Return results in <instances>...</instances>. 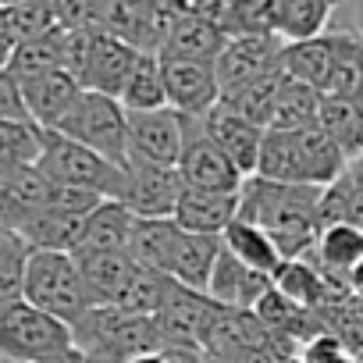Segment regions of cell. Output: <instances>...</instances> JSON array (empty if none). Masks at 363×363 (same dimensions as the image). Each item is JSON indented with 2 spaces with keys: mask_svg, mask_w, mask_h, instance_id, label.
<instances>
[{
  "mask_svg": "<svg viewBox=\"0 0 363 363\" xmlns=\"http://www.w3.org/2000/svg\"><path fill=\"white\" fill-rule=\"evenodd\" d=\"M320 193L324 189L278 186L253 174L239 189V221L264 228L285 264L306 260L320 239Z\"/></svg>",
  "mask_w": 363,
  "mask_h": 363,
  "instance_id": "obj_1",
  "label": "cell"
},
{
  "mask_svg": "<svg viewBox=\"0 0 363 363\" xmlns=\"http://www.w3.org/2000/svg\"><path fill=\"white\" fill-rule=\"evenodd\" d=\"M345 153L320 132H267L260 150L257 178L278 182V186H313L328 189L331 182L345 171Z\"/></svg>",
  "mask_w": 363,
  "mask_h": 363,
  "instance_id": "obj_2",
  "label": "cell"
},
{
  "mask_svg": "<svg viewBox=\"0 0 363 363\" xmlns=\"http://www.w3.org/2000/svg\"><path fill=\"white\" fill-rule=\"evenodd\" d=\"M75 335L65 320L18 299L0 306V359L8 363H65L72 359Z\"/></svg>",
  "mask_w": 363,
  "mask_h": 363,
  "instance_id": "obj_3",
  "label": "cell"
},
{
  "mask_svg": "<svg viewBox=\"0 0 363 363\" xmlns=\"http://www.w3.org/2000/svg\"><path fill=\"white\" fill-rule=\"evenodd\" d=\"M22 299L33 303L36 310H43V313L65 320L68 328H75V324L93 310L89 289H86L82 271H79V260H75L72 253H43V250H33V253H29V264H26Z\"/></svg>",
  "mask_w": 363,
  "mask_h": 363,
  "instance_id": "obj_4",
  "label": "cell"
},
{
  "mask_svg": "<svg viewBox=\"0 0 363 363\" xmlns=\"http://www.w3.org/2000/svg\"><path fill=\"white\" fill-rule=\"evenodd\" d=\"M36 171L43 178H50L54 186L86 189L100 200H121L125 178H128V167H118V164L104 160L100 153H93V150H86L57 132H47Z\"/></svg>",
  "mask_w": 363,
  "mask_h": 363,
  "instance_id": "obj_5",
  "label": "cell"
},
{
  "mask_svg": "<svg viewBox=\"0 0 363 363\" xmlns=\"http://www.w3.org/2000/svg\"><path fill=\"white\" fill-rule=\"evenodd\" d=\"M75 349L79 352H104L121 363L143 356V352H164L167 342L153 317H135L114 306H93L75 328Z\"/></svg>",
  "mask_w": 363,
  "mask_h": 363,
  "instance_id": "obj_6",
  "label": "cell"
},
{
  "mask_svg": "<svg viewBox=\"0 0 363 363\" xmlns=\"http://www.w3.org/2000/svg\"><path fill=\"white\" fill-rule=\"evenodd\" d=\"M54 132L100 153L104 160L118 167H128V111L114 96L82 89V96L75 100V107L61 118Z\"/></svg>",
  "mask_w": 363,
  "mask_h": 363,
  "instance_id": "obj_7",
  "label": "cell"
},
{
  "mask_svg": "<svg viewBox=\"0 0 363 363\" xmlns=\"http://www.w3.org/2000/svg\"><path fill=\"white\" fill-rule=\"evenodd\" d=\"M182 125H186L182 157H178L182 182L193 189H211V193H239L246 178L235 171V164L214 143V135L207 132V121L203 118H182Z\"/></svg>",
  "mask_w": 363,
  "mask_h": 363,
  "instance_id": "obj_8",
  "label": "cell"
},
{
  "mask_svg": "<svg viewBox=\"0 0 363 363\" xmlns=\"http://www.w3.org/2000/svg\"><path fill=\"white\" fill-rule=\"evenodd\" d=\"M221 313H225V306H218L211 296L171 281L167 299H164V306H160V313L153 320H157V328H160L167 345L200 349L203 352V342H207V335H211V328H214V320Z\"/></svg>",
  "mask_w": 363,
  "mask_h": 363,
  "instance_id": "obj_9",
  "label": "cell"
},
{
  "mask_svg": "<svg viewBox=\"0 0 363 363\" xmlns=\"http://www.w3.org/2000/svg\"><path fill=\"white\" fill-rule=\"evenodd\" d=\"M182 139H186V125L171 107L128 114V167H178Z\"/></svg>",
  "mask_w": 363,
  "mask_h": 363,
  "instance_id": "obj_10",
  "label": "cell"
},
{
  "mask_svg": "<svg viewBox=\"0 0 363 363\" xmlns=\"http://www.w3.org/2000/svg\"><path fill=\"white\" fill-rule=\"evenodd\" d=\"M160 75L167 89V107L182 118H207L221 104V82L214 65L160 57Z\"/></svg>",
  "mask_w": 363,
  "mask_h": 363,
  "instance_id": "obj_11",
  "label": "cell"
},
{
  "mask_svg": "<svg viewBox=\"0 0 363 363\" xmlns=\"http://www.w3.org/2000/svg\"><path fill=\"white\" fill-rule=\"evenodd\" d=\"M281 54L285 43L271 33L264 36H242V40H228V47L218 57V82H221V96L232 89H242L257 79L278 75L281 72Z\"/></svg>",
  "mask_w": 363,
  "mask_h": 363,
  "instance_id": "obj_12",
  "label": "cell"
},
{
  "mask_svg": "<svg viewBox=\"0 0 363 363\" xmlns=\"http://www.w3.org/2000/svg\"><path fill=\"white\" fill-rule=\"evenodd\" d=\"M182 182L178 167H128L125 189H121V207H128L143 221H174L178 200H182Z\"/></svg>",
  "mask_w": 363,
  "mask_h": 363,
  "instance_id": "obj_13",
  "label": "cell"
},
{
  "mask_svg": "<svg viewBox=\"0 0 363 363\" xmlns=\"http://www.w3.org/2000/svg\"><path fill=\"white\" fill-rule=\"evenodd\" d=\"M274 292V278L260 274V271H250L246 264H239L228 250H221V260L214 267V278H211V289L207 296L225 306V310H239V313H257V306Z\"/></svg>",
  "mask_w": 363,
  "mask_h": 363,
  "instance_id": "obj_14",
  "label": "cell"
},
{
  "mask_svg": "<svg viewBox=\"0 0 363 363\" xmlns=\"http://www.w3.org/2000/svg\"><path fill=\"white\" fill-rule=\"evenodd\" d=\"M139 57H143V54H139L135 47H128L125 40L107 36V33H96L93 50H89V65H86V72H82V89L104 93V96H114V100H118Z\"/></svg>",
  "mask_w": 363,
  "mask_h": 363,
  "instance_id": "obj_15",
  "label": "cell"
},
{
  "mask_svg": "<svg viewBox=\"0 0 363 363\" xmlns=\"http://www.w3.org/2000/svg\"><path fill=\"white\" fill-rule=\"evenodd\" d=\"M50 200V178L36 167L0 174V232L18 235L33 214H40Z\"/></svg>",
  "mask_w": 363,
  "mask_h": 363,
  "instance_id": "obj_16",
  "label": "cell"
},
{
  "mask_svg": "<svg viewBox=\"0 0 363 363\" xmlns=\"http://www.w3.org/2000/svg\"><path fill=\"white\" fill-rule=\"evenodd\" d=\"M239 221V193H211L186 186L174 211V225L196 235H225L228 225Z\"/></svg>",
  "mask_w": 363,
  "mask_h": 363,
  "instance_id": "obj_17",
  "label": "cell"
},
{
  "mask_svg": "<svg viewBox=\"0 0 363 363\" xmlns=\"http://www.w3.org/2000/svg\"><path fill=\"white\" fill-rule=\"evenodd\" d=\"M203 121H207V132L214 135V143H218V146L225 150V157L235 164V171H239L242 178H253L257 167H260V150H264L267 128L235 118V114L225 111L221 104H218Z\"/></svg>",
  "mask_w": 363,
  "mask_h": 363,
  "instance_id": "obj_18",
  "label": "cell"
},
{
  "mask_svg": "<svg viewBox=\"0 0 363 363\" xmlns=\"http://www.w3.org/2000/svg\"><path fill=\"white\" fill-rule=\"evenodd\" d=\"M178 8V4H174ZM228 47V36L221 33L218 22L189 15L178 8V22L164 43V50L157 57H171V61H203V65H218L221 50Z\"/></svg>",
  "mask_w": 363,
  "mask_h": 363,
  "instance_id": "obj_19",
  "label": "cell"
},
{
  "mask_svg": "<svg viewBox=\"0 0 363 363\" xmlns=\"http://www.w3.org/2000/svg\"><path fill=\"white\" fill-rule=\"evenodd\" d=\"M82 96L79 79H72L68 72H50L43 79H33L22 86V104L33 125H40L43 132H54L61 125V118L75 107V100Z\"/></svg>",
  "mask_w": 363,
  "mask_h": 363,
  "instance_id": "obj_20",
  "label": "cell"
},
{
  "mask_svg": "<svg viewBox=\"0 0 363 363\" xmlns=\"http://www.w3.org/2000/svg\"><path fill=\"white\" fill-rule=\"evenodd\" d=\"M221 250H225L221 235L182 232L178 235V246H174V257H171V267H167V278L207 296L211 278H214V267L221 260Z\"/></svg>",
  "mask_w": 363,
  "mask_h": 363,
  "instance_id": "obj_21",
  "label": "cell"
},
{
  "mask_svg": "<svg viewBox=\"0 0 363 363\" xmlns=\"http://www.w3.org/2000/svg\"><path fill=\"white\" fill-rule=\"evenodd\" d=\"M335 4L328 0H271V36L281 43H310L320 40Z\"/></svg>",
  "mask_w": 363,
  "mask_h": 363,
  "instance_id": "obj_22",
  "label": "cell"
},
{
  "mask_svg": "<svg viewBox=\"0 0 363 363\" xmlns=\"http://www.w3.org/2000/svg\"><path fill=\"white\" fill-rule=\"evenodd\" d=\"M135 228V214L128 207H121L118 200H104L82 228V242L75 250V257H89V253H128V239Z\"/></svg>",
  "mask_w": 363,
  "mask_h": 363,
  "instance_id": "obj_23",
  "label": "cell"
},
{
  "mask_svg": "<svg viewBox=\"0 0 363 363\" xmlns=\"http://www.w3.org/2000/svg\"><path fill=\"white\" fill-rule=\"evenodd\" d=\"M335 54H338L335 36H320V40H310V43H285L281 75L289 82H299V86L324 93L328 79L335 72Z\"/></svg>",
  "mask_w": 363,
  "mask_h": 363,
  "instance_id": "obj_24",
  "label": "cell"
},
{
  "mask_svg": "<svg viewBox=\"0 0 363 363\" xmlns=\"http://www.w3.org/2000/svg\"><path fill=\"white\" fill-rule=\"evenodd\" d=\"M310 257L317 260V267L331 281L345 285L352 267L363 264V228L359 225H324L320 239H317V250Z\"/></svg>",
  "mask_w": 363,
  "mask_h": 363,
  "instance_id": "obj_25",
  "label": "cell"
},
{
  "mask_svg": "<svg viewBox=\"0 0 363 363\" xmlns=\"http://www.w3.org/2000/svg\"><path fill=\"white\" fill-rule=\"evenodd\" d=\"M324 225L363 228V157L349 160L345 171L320 193V228Z\"/></svg>",
  "mask_w": 363,
  "mask_h": 363,
  "instance_id": "obj_26",
  "label": "cell"
},
{
  "mask_svg": "<svg viewBox=\"0 0 363 363\" xmlns=\"http://www.w3.org/2000/svg\"><path fill=\"white\" fill-rule=\"evenodd\" d=\"M75 260H79V271H82L93 306H114V299L121 296V289L128 285V278L135 271L128 253H89V257H75Z\"/></svg>",
  "mask_w": 363,
  "mask_h": 363,
  "instance_id": "obj_27",
  "label": "cell"
},
{
  "mask_svg": "<svg viewBox=\"0 0 363 363\" xmlns=\"http://www.w3.org/2000/svg\"><path fill=\"white\" fill-rule=\"evenodd\" d=\"M178 235H182V228L171 218L167 221H143V218H135V228H132V239H128V260L139 264V267L167 274L174 246H178Z\"/></svg>",
  "mask_w": 363,
  "mask_h": 363,
  "instance_id": "obj_28",
  "label": "cell"
},
{
  "mask_svg": "<svg viewBox=\"0 0 363 363\" xmlns=\"http://www.w3.org/2000/svg\"><path fill=\"white\" fill-rule=\"evenodd\" d=\"M221 242H225V250H228L239 264H246L250 271H260V274H267V278H274V274L285 267V260H281L278 246L271 242V235H267L264 228L250 225V221H232L228 232L221 235Z\"/></svg>",
  "mask_w": 363,
  "mask_h": 363,
  "instance_id": "obj_29",
  "label": "cell"
},
{
  "mask_svg": "<svg viewBox=\"0 0 363 363\" xmlns=\"http://www.w3.org/2000/svg\"><path fill=\"white\" fill-rule=\"evenodd\" d=\"M317 128L345 153V160L363 157V104H359V100L324 96Z\"/></svg>",
  "mask_w": 363,
  "mask_h": 363,
  "instance_id": "obj_30",
  "label": "cell"
},
{
  "mask_svg": "<svg viewBox=\"0 0 363 363\" xmlns=\"http://www.w3.org/2000/svg\"><path fill=\"white\" fill-rule=\"evenodd\" d=\"M57 22V4H40V0H15V4H0V36L11 47L40 40L54 33Z\"/></svg>",
  "mask_w": 363,
  "mask_h": 363,
  "instance_id": "obj_31",
  "label": "cell"
},
{
  "mask_svg": "<svg viewBox=\"0 0 363 363\" xmlns=\"http://www.w3.org/2000/svg\"><path fill=\"white\" fill-rule=\"evenodd\" d=\"M285 89V75H267V79H257L242 89H232L221 96V107L232 111L235 118L250 121V125H260V128H271L274 121V107H278V96Z\"/></svg>",
  "mask_w": 363,
  "mask_h": 363,
  "instance_id": "obj_32",
  "label": "cell"
},
{
  "mask_svg": "<svg viewBox=\"0 0 363 363\" xmlns=\"http://www.w3.org/2000/svg\"><path fill=\"white\" fill-rule=\"evenodd\" d=\"M121 107L128 114H150V111H167V89H164V75H160V57L157 54H143L121 89Z\"/></svg>",
  "mask_w": 363,
  "mask_h": 363,
  "instance_id": "obj_33",
  "label": "cell"
},
{
  "mask_svg": "<svg viewBox=\"0 0 363 363\" xmlns=\"http://www.w3.org/2000/svg\"><path fill=\"white\" fill-rule=\"evenodd\" d=\"M8 72L18 86L33 82V79H43L50 72H65L61 65V26L40 40H29V43H18L11 50V61H8Z\"/></svg>",
  "mask_w": 363,
  "mask_h": 363,
  "instance_id": "obj_34",
  "label": "cell"
},
{
  "mask_svg": "<svg viewBox=\"0 0 363 363\" xmlns=\"http://www.w3.org/2000/svg\"><path fill=\"white\" fill-rule=\"evenodd\" d=\"M47 132L33 121H0V174L40 164Z\"/></svg>",
  "mask_w": 363,
  "mask_h": 363,
  "instance_id": "obj_35",
  "label": "cell"
},
{
  "mask_svg": "<svg viewBox=\"0 0 363 363\" xmlns=\"http://www.w3.org/2000/svg\"><path fill=\"white\" fill-rule=\"evenodd\" d=\"M320 104H324V93L285 79V89H281V96H278L274 121H271L267 132H306V128H317Z\"/></svg>",
  "mask_w": 363,
  "mask_h": 363,
  "instance_id": "obj_36",
  "label": "cell"
},
{
  "mask_svg": "<svg viewBox=\"0 0 363 363\" xmlns=\"http://www.w3.org/2000/svg\"><path fill=\"white\" fill-rule=\"evenodd\" d=\"M167 289H171V278L167 274L135 264L128 285L114 299V310H125V313H135V317H157L160 306H164V299H167Z\"/></svg>",
  "mask_w": 363,
  "mask_h": 363,
  "instance_id": "obj_37",
  "label": "cell"
},
{
  "mask_svg": "<svg viewBox=\"0 0 363 363\" xmlns=\"http://www.w3.org/2000/svg\"><path fill=\"white\" fill-rule=\"evenodd\" d=\"M335 72L328 79L324 96H338V100H359L363 104V43L352 36H335Z\"/></svg>",
  "mask_w": 363,
  "mask_h": 363,
  "instance_id": "obj_38",
  "label": "cell"
},
{
  "mask_svg": "<svg viewBox=\"0 0 363 363\" xmlns=\"http://www.w3.org/2000/svg\"><path fill=\"white\" fill-rule=\"evenodd\" d=\"M29 246L22 235L0 232V306L18 303L26 289V264H29Z\"/></svg>",
  "mask_w": 363,
  "mask_h": 363,
  "instance_id": "obj_39",
  "label": "cell"
},
{
  "mask_svg": "<svg viewBox=\"0 0 363 363\" xmlns=\"http://www.w3.org/2000/svg\"><path fill=\"white\" fill-rule=\"evenodd\" d=\"M303 363H359L349 349H345V342L342 338H335V335H320V338H313L310 345H303Z\"/></svg>",
  "mask_w": 363,
  "mask_h": 363,
  "instance_id": "obj_40",
  "label": "cell"
},
{
  "mask_svg": "<svg viewBox=\"0 0 363 363\" xmlns=\"http://www.w3.org/2000/svg\"><path fill=\"white\" fill-rule=\"evenodd\" d=\"M0 121H29L22 104V86L11 79L8 68H0Z\"/></svg>",
  "mask_w": 363,
  "mask_h": 363,
  "instance_id": "obj_41",
  "label": "cell"
},
{
  "mask_svg": "<svg viewBox=\"0 0 363 363\" xmlns=\"http://www.w3.org/2000/svg\"><path fill=\"white\" fill-rule=\"evenodd\" d=\"M167 363H203L200 349H182V345H167Z\"/></svg>",
  "mask_w": 363,
  "mask_h": 363,
  "instance_id": "obj_42",
  "label": "cell"
},
{
  "mask_svg": "<svg viewBox=\"0 0 363 363\" xmlns=\"http://www.w3.org/2000/svg\"><path fill=\"white\" fill-rule=\"evenodd\" d=\"M345 289H349V292L363 303V264H359V267H352V274L345 278Z\"/></svg>",
  "mask_w": 363,
  "mask_h": 363,
  "instance_id": "obj_43",
  "label": "cell"
},
{
  "mask_svg": "<svg viewBox=\"0 0 363 363\" xmlns=\"http://www.w3.org/2000/svg\"><path fill=\"white\" fill-rule=\"evenodd\" d=\"M79 363H121V359L104 356V352H79Z\"/></svg>",
  "mask_w": 363,
  "mask_h": 363,
  "instance_id": "obj_44",
  "label": "cell"
},
{
  "mask_svg": "<svg viewBox=\"0 0 363 363\" xmlns=\"http://www.w3.org/2000/svg\"><path fill=\"white\" fill-rule=\"evenodd\" d=\"M128 363H167V352H143V356H135Z\"/></svg>",
  "mask_w": 363,
  "mask_h": 363,
  "instance_id": "obj_45",
  "label": "cell"
},
{
  "mask_svg": "<svg viewBox=\"0 0 363 363\" xmlns=\"http://www.w3.org/2000/svg\"><path fill=\"white\" fill-rule=\"evenodd\" d=\"M11 50H15V47H11L4 36H0V68H8V61H11Z\"/></svg>",
  "mask_w": 363,
  "mask_h": 363,
  "instance_id": "obj_46",
  "label": "cell"
},
{
  "mask_svg": "<svg viewBox=\"0 0 363 363\" xmlns=\"http://www.w3.org/2000/svg\"><path fill=\"white\" fill-rule=\"evenodd\" d=\"M0 363H8V359H0ZM65 363H79V352H75V356H72V359H65Z\"/></svg>",
  "mask_w": 363,
  "mask_h": 363,
  "instance_id": "obj_47",
  "label": "cell"
}]
</instances>
